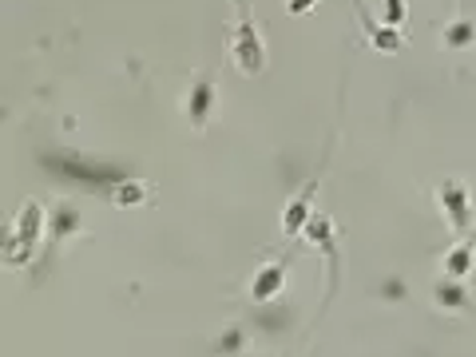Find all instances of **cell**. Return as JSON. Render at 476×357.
I'll return each instance as SVG.
<instances>
[{
  "label": "cell",
  "instance_id": "obj_8",
  "mask_svg": "<svg viewBox=\"0 0 476 357\" xmlns=\"http://www.w3.org/2000/svg\"><path fill=\"white\" fill-rule=\"evenodd\" d=\"M318 183H322V171L313 179H306V187L286 203V211H283V234L286 238H302V226H306L310 214H313V194H318Z\"/></svg>",
  "mask_w": 476,
  "mask_h": 357
},
{
  "label": "cell",
  "instance_id": "obj_1",
  "mask_svg": "<svg viewBox=\"0 0 476 357\" xmlns=\"http://www.w3.org/2000/svg\"><path fill=\"white\" fill-rule=\"evenodd\" d=\"M40 171L56 183H72V187H84V191H100L107 194L119 179L127 175L119 164H107V159H95V155H84V151H68V147H48L40 151Z\"/></svg>",
  "mask_w": 476,
  "mask_h": 357
},
{
  "label": "cell",
  "instance_id": "obj_14",
  "mask_svg": "<svg viewBox=\"0 0 476 357\" xmlns=\"http://www.w3.org/2000/svg\"><path fill=\"white\" fill-rule=\"evenodd\" d=\"M365 32H370V45L377 52H385V56H397V52H402V32L393 25H373V20H365Z\"/></svg>",
  "mask_w": 476,
  "mask_h": 357
},
{
  "label": "cell",
  "instance_id": "obj_15",
  "mask_svg": "<svg viewBox=\"0 0 476 357\" xmlns=\"http://www.w3.org/2000/svg\"><path fill=\"white\" fill-rule=\"evenodd\" d=\"M243 345H246V333L238 330V326H231V330L223 333V338H214V342H211V350H214V353H238Z\"/></svg>",
  "mask_w": 476,
  "mask_h": 357
},
{
  "label": "cell",
  "instance_id": "obj_7",
  "mask_svg": "<svg viewBox=\"0 0 476 357\" xmlns=\"http://www.w3.org/2000/svg\"><path fill=\"white\" fill-rule=\"evenodd\" d=\"M286 283H290V258H270V263H263L254 270L246 294H251L254 306H270V302L286 290Z\"/></svg>",
  "mask_w": 476,
  "mask_h": 357
},
{
  "label": "cell",
  "instance_id": "obj_10",
  "mask_svg": "<svg viewBox=\"0 0 476 357\" xmlns=\"http://www.w3.org/2000/svg\"><path fill=\"white\" fill-rule=\"evenodd\" d=\"M107 203H112L115 211H139V207H147V203H151V183L139 179V175H124L112 191H107Z\"/></svg>",
  "mask_w": 476,
  "mask_h": 357
},
{
  "label": "cell",
  "instance_id": "obj_16",
  "mask_svg": "<svg viewBox=\"0 0 476 357\" xmlns=\"http://www.w3.org/2000/svg\"><path fill=\"white\" fill-rule=\"evenodd\" d=\"M405 16H409L405 0H382V25H393V28H402V25H405Z\"/></svg>",
  "mask_w": 476,
  "mask_h": 357
},
{
  "label": "cell",
  "instance_id": "obj_6",
  "mask_svg": "<svg viewBox=\"0 0 476 357\" xmlns=\"http://www.w3.org/2000/svg\"><path fill=\"white\" fill-rule=\"evenodd\" d=\"M214 107H219V88H214L211 75H199V80H191L187 95H183V115H187V124L194 127V132H207Z\"/></svg>",
  "mask_w": 476,
  "mask_h": 357
},
{
  "label": "cell",
  "instance_id": "obj_3",
  "mask_svg": "<svg viewBox=\"0 0 476 357\" xmlns=\"http://www.w3.org/2000/svg\"><path fill=\"white\" fill-rule=\"evenodd\" d=\"M234 25H231V36H226V48H231V64L238 68V75L246 80H258L266 72V40L254 25V13H251V0H234Z\"/></svg>",
  "mask_w": 476,
  "mask_h": 357
},
{
  "label": "cell",
  "instance_id": "obj_13",
  "mask_svg": "<svg viewBox=\"0 0 476 357\" xmlns=\"http://www.w3.org/2000/svg\"><path fill=\"white\" fill-rule=\"evenodd\" d=\"M441 45L452 48V52H472L476 48V20H469V16L452 20V25L441 32Z\"/></svg>",
  "mask_w": 476,
  "mask_h": 357
},
{
  "label": "cell",
  "instance_id": "obj_4",
  "mask_svg": "<svg viewBox=\"0 0 476 357\" xmlns=\"http://www.w3.org/2000/svg\"><path fill=\"white\" fill-rule=\"evenodd\" d=\"M302 238L313 246V251H322L326 258V270H330V283H326V298H333V290H338V266H342V251H338V226H333L330 214L313 211L310 223L302 226Z\"/></svg>",
  "mask_w": 476,
  "mask_h": 357
},
{
  "label": "cell",
  "instance_id": "obj_12",
  "mask_svg": "<svg viewBox=\"0 0 476 357\" xmlns=\"http://www.w3.org/2000/svg\"><path fill=\"white\" fill-rule=\"evenodd\" d=\"M441 270L452 278H469L472 270H476V246L469 243V238H461L457 246H449L445 258H441Z\"/></svg>",
  "mask_w": 476,
  "mask_h": 357
},
{
  "label": "cell",
  "instance_id": "obj_5",
  "mask_svg": "<svg viewBox=\"0 0 476 357\" xmlns=\"http://www.w3.org/2000/svg\"><path fill=\"white\" fill-rule=\"evenodd\" d=\"M437 203H441V214H445V223L452 226L457 234H464L476 219V207H472V191L469 183L461 179H445L437 183Z\"/></svg>",
  "mask_w": 476,
  "mask_h": 357
},
{
  "label": "cell",
  "instance_id": "obj_11",
  "mask_svg": "<svg viewBox=\"0 0 476 357\" xmlns=\"http://www.w3.org/2000/svg\"><path fill=\"white\" fill-rule=\"evenodd\" d=\"M84 226V214L75 203H56V207L48 211V238L52 243H68V238L80 234Z\"/></svg>",
  "mask_w": 476,
  "mask_h": 357
},
{
  "label": "cell",
  "instance_id": "obj_9",
  "mask_svg": "<svg viewBox=\"0 0 476 357\" xmlns=\"http://www.w3.org/2000/svg\"><path fill=\"white\" fill-rule=\"evenodd\" d=\"M432 306H437L441 313H469L472 310V294H469V286H464V278H437L432 283Z\"/></svg>",
  "mask_w": 476,
  "mask_h": 357
},
{
  "label": "cell",
  "instance_id": "obj_17",
  "mask_svg": "<svg viewBox=\"0 0 476 357\" xmlns=\"http://www.w3.org/2000/svg\"><path fill=\"white\" fill-rule=\"evenodd\" d=\"M318 5H322V0H286V13L290 16H306L310 8H318Z\"/></svg>",
  "mask_w": 476,
  "mask_h": 357
},
{
  "label": "cell",
  "instance_id": "obj_2",
  "mask_svg": "<svg viewBox=\"0 0 476 357\" xmlns=\"http://www.w3.org/2000/svg\"><path fill=\"white\" fill-rule=\"evenodd\" d=\"M40 238H48V211L40 207L36 199L20 203V211L8 219L5 226V243H0V263L8 270H20L32 263V251H36Z\"/></svg>",
  "mask_w": 476,
  "mask_h": 357
}]
</instances>
